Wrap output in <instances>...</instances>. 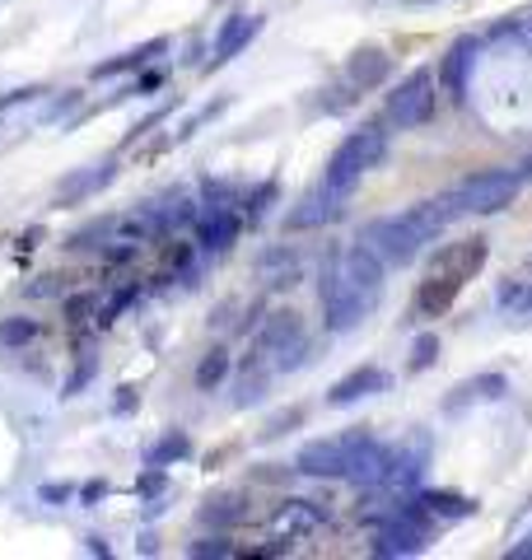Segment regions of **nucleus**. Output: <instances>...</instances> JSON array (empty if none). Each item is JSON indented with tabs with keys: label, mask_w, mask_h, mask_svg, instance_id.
Here are the masks:
<instances>
[{
	"label": "nucleus",
	"mask_w": 532,
	"mask_h": 560,
	"mask_svg": "<svg viewBox=\"0 0 532 560\" xmlns=\"http://www.w3.org/2000/svg\"><path fill=\"white\" fill-rule=\"evenodd\" d=\"M317 294H323V318H327V331H350L360 327L369 313H374V294H365L355 280L342 271V261H327L323 267V285H317Z\"/></svg>",
	"instance_id": "7ed1b4c3"
},
{
	"label": "nucleus",
	"mask_w": 532,
	"mask_h": 560,
	"mask_svg": "<svg viewBox=\"0 0 532 560\" xmlns=\"http://www.w3.org/2000/svg\"><path fill=\"white\" fill-rule=\"evenodd\" d=\"M435 360H439V337L435 331H420L416 346H412V374H425Z\"/></svg>",
	"instance_id": "aec40b11"
},
{
	"label": "nucleus",
	"mask_w": 532,
	"mask_h": 560,
	"mask_svg": "<svg viewBox=\"0 0 532 560\" xmlns=\"http://www.w3.org/2000/svg\"><path fill=\"white\" fill-rule=\"evenodd\" d=\"M28 331H33L28 323H5V327H0V337H5V341H24Z\"/></svg>",
	"instance_id": "a878e982"
},
{
	"label": "nucleus",
	"mask_w": 532,
	"mask_h": 560,
	"mask_svg": "<svg viewBox=\"0 0 532 560\" xmlns=\"http://www.w3.org/2000/svg\"><path fill=\"white\" fill-rule=\"evenodd\" d=\"M262 388H266V378H262V374H257V378H247L243 388H239V407H247V401H257V397H262Z\"/></svg>",
	"instance_id": "b1692460"
},
{
	"label": "nucleus",
	"mask_w": 532,
	"mask_h": 560,
	"mask_svg": "<svg viewBox=\"0 0 532 560\" xmlns=\"http://www.w3.org/2000/svg\"><path fill=\"white\" fill-rule=\"evenodd\" d=\"M257 33H262V14H234V20H224L220 38H216V66L229 61V57H239V51L253 43Z\"/></svg>",
	"instance_id": "dca6fc26"
},
{
	"label": "nucleus",
	"mask_w": 532,
	"mask_h": 560,
	"mask_svg": "<svg viewBox=\"0 0 532 560\" xmlns=\"http://www.w3.org/2000/svg\"><path fill=\"white\" fill-rule=\"evenodd\" d=\"M229 374V350H210L197 370V388H216V383Z\"/></svg>",
	"instance_id": "6ab92c4d"
},
{
	"label": "nucleus",
	"mask_w": 532,
	"mask_h": 560,
	"mask_svg": "<svg viewBox=\"0 0 532 560\" xmlns=\"http://www.w3.org/2000/svg\"><path fill=\"white\" fill-rule=\"evenodd\" d=\"M388 378L379 364H360V370H350L346 378H336L332 383V393H327V401L332 407H350V401H365V397H374V393H388Z\"/></svg>",
	"instance_id": "1a4fd4ad"
},
{
	"label": "nucleus",
	"mask_w": 532,
	"mask_h": 560,
	"mask_svg": "<svg viewBox=\"0 0 532 560\" xmlns=\"http://www.w3.org/2000/svg\"><path fill=\"white\" fill-rule=\"evenodd\" d=\"M463 285H467V280H458L449 271H430L420 280V290H416V313H420V318H443V313L453 308L458 294H463Z\"/></svg>",
	"instance_id": "6e6552de"
},
{
	"label": "nucleus",
	"mask_w": 532,
	"mask_h": 560,
	"mask_svg": "<svg viewBox=\"0 0 532 560\" xmlns=\"http://www.w3.org/2000/svg\"><path fill=\"white\" fill-rule=\"evenodd\" d=\"M420 510L430 514L435 523H458V518H472L482 504L467 500V495H458V490H420Z\"/></svg>",
	"instance_id": "4468645a"
},
{
	"label": "nucleus",
	"mask_w": 532,
	"mask_h": 560,
	"mask_svg": "<svg viewBox=\"0 0 532 560\" xmlns=\"http://www.w3.org/2000/svg\"><path fill=\"white\" fill-rule=\"evenodd\" d=\"M505 393H509V378H505V374H476V378L458 383V388L449 393V401H443V411L458 416V411L467 407V401H500Z\"/></svg>",
	"instance_id": "ddd939ff"
},
{
	"label": "nucleus",
	"mask_w": 532,
	"mask_h": 560,
	"mask_svg": "<svg viewBox=\"0 0 532 560\" xmlns=\"http://www.w3.org/2000/svg\"><path fill=\"white\" fill-rule=\"evenodd\" d=\"M383 154H388V131L379 127V121H369V127H360V131H350L342 145L332 150V160H327V168H323V191H332L336 201H346L355 187H360V178L369 168H379L383 164Z\"/></svg>",
	"instance_id": "f257e3e1"
},
{
	"label": "nucleus",
	"mask_w": 532,
	"mask_h": 560,
	"mask_svg": "<svg viewBox=\"0 0 532 560\" xmlns=\"http://www.w3.org/2000/svg\"><path fill=\"white\" fill-rule=\"evenodd\" d=\"M513 313H523V318H532V285L523 290V300H519V308H513Z\"/></svg>",
	"instance_id": "bb28decb"
},
{
	"label": "nucleus",
	"mask_w": 532,
	"mask_h": 560,
	"mask_svg": "<svg viewBox=\"0 0 532 560\" xmlns=\"http://www.w3.org/2000/svg\"><path fill=\"white\" fill-rule=\"evenodd\" d=\"M505 556H509V560H532V533H528V537H519V541H513V547H509Z\"/></svg>",
	"instance_id": "393cba45"
},
{
	"label": "nucleus",
	"mask_w": 532,
	"mask_h": 560,
	"mask_svg": "<svg viewBox=\"0 0 532 560\" xmlns=\"http://www.w3.org/2000/svg\"><path fill=\"white\" fill-rule=\"evenodd\" d=\"M257 346L266 350V355H280V370H294L299 360H304V323H299V313H271L266 318V327H262V337H257Z\"/></svg>",
	"instance_id": "0eeeda50"
},
{
	"label": "nucleus",
	"mask_w": 532,
	"mask_h": 560,
	"mask_svg": "<svg viewBox=\"0 0 532 560\" xmlns=\"http://www.w3.org/2000/svg\"><path fill=\"white\" fill-rule=\"evenodd\" d=\"M519 168H482V173H472V178H463L453 191H449V201L458 210V220H467V215H500V210L513 206V197H519Z\"/></svg>",
	"instance_id": "f03ea898"
},
{
	"label": "nucleus",
	"mask_w": 532,
	"mask_h": 560,
	"mask_svg": "<svg viewBox=\"0 0 532 560\" xmlns=\"http://www.w3.org/2000/svg\"><path fill=\"white\" fill-rule=\"evenodd\" d=\"M360 243L383 257V267H412L430 238H425V234L416 230V220L402 210V215H379V220H369L365 230H360Z\"/></svg>",
	"instance_id": "20e7f679"
},
{
	"label": "nucleus",
	"mask_w": 532,
	"mask_h": 560,
	"mask_svg": "<svg viewBox=\"0 0 532 560\" xmlns=\"http://www.w3.org/2000/svg\"><path fill=\"white\" fill-rule=\"evenodd\" d=\"M154 51H164V43H146V47H136V51H127L122 61H108V66H99V75H117V70H131V66H146Z\"/></svg>",
	"instance_id": "412c9836"
},
{
	"label": "nucleus",
	"mask_w": 532,
	"mask_h": 560,
	"mask_svg": "<svg viewBox=\"0 0 532 560\" xmlns=\"http://www.w3.org/2000/svg\"><path fill=\"white\" fill-rule=\"evenodd\" d=\"M519 178H532V160H528V164H523V173H519Z\"/></svg>",
	"instance_id": "cd10ccee"
},
{
	"label": "nucleus",
	"mask_w": 532,
	"mask_h": 560,
	"mask_svg": "<svg viewBox=\"0 0 532 560\" xmlns=\"http://www.w3.org/2000/svg\"><path fill=\"white\" fill-rule=\"evenodd\" d=\"M476 57H482V43H476V38H458L449 51H443V61H439V84H443V90H449L453 98L467 94V75H472Z\"/></svg>",
	"instance_id": "9d476101"
},
{
	"label": "nucleus",
	"mask_w": 532,
	"mask_h": 560,
	"mask_svg": "<svg viewBox=\"0 0 532 560\" xmlns=\"http://www.w3.org/2000/svg\"><path fill=\"white\" fill-rule=\"evenodd\" d=\"M187 453H192V444H187V434H169V440H164V444H159V448H154V467H159V463H164V467H169L173 458H187Z\"/></svg>",
	"instance_id": "4be33fe9"
},
{
	"label": "nucleus",
	"mask_w": 532,
	"mask_h": 560,
	"mask_svg": "<svg viewBox=\"0 0 532 560\" xmlns=\"http://www.w3.org/2000/svg\"><path fill=\"white\" fill-rule=\"evenodd\" d=\"M369 440H374L369 430H350V434H336V440H313L299 448L294 467L304 471V477H350V467Z\"/></svg>",
	"instance_id": "39448f33"
},
{
	"label": "nucleus",
	"mask_w": 532,
	"mask_h": 560,
	"mask_svg": "<svg viewBox=\"0 0 532 560\" xmlns=\"http://www.w3.org/2000/svg\"><path fill=\"white\" fill-rule=\"evenodd\" d=\"M234 547H229L224 537H206V541H197V547H192V556H229Z\"/></svg>",
	"instance_id": "5701e85b"
},
{
	"label": "nucleus",
	"mask_w": 532,
	"mask_h": 560,
	"mask_svg": "<svg viewBox=\"0 0 532 560\" xmlns=\"http://www.w3.org/2000/svg\"><path fill=\"white\" fill-rule=\"evenodd\" d=\"M482 267H486V238H467V243H449V248L435 257L430 271H449L458 280H472Z\"/></svg>",
	"instance_id": "f8f14e48"
},
{
	"label": "nucleus",
	"mask_w": 532,
	"mask_h": 560,
	"mask_svg": "<svg viewBox=\"0 0 532 560\" xmlns=\"http://www.w3.org/2000/svg\"><path fill=\"white\" fill-rule=\"evenodd\" d=\"M439 108V80H435V70H412L393 94H388V121L402 131H416L425 127V121L435 117Z\"/></svg>",
	"instance_id": "423d86ee"
},
{
	"label": "nucleus",
	"mask_w": 532,
	"mask_h": 560,
	"mask_svg": "<svg viewBox=\"0 0 532 560\" xmlns=\"http://www.w3.org/2000/svg\"><path fill=\"white\" fill-rule=\"evenodd\" d=\"M346 75L355 90H379V84L393 75V57H388L383 47H355L346 61Z\"/></svg>",
	"instance_id": "9b49d317"
},
{
	"label": "nucleus",
	"mask_w": 532,
	"mask_h": 560,
	"mask_svg": "<svg viewBox=\"0 0 532 560\" xmlns=\"http://www.w3.org/2000/svg\"><path fill=\"white\" fill-rule=\"evenodd\" d=\"M234 238H239V215L234 210H224V206H210L201 215V248L224 253Z\"/></svg>",
	"instance_id": "f3484780"
},
{
	"label": "nucleus",
	"mask_w": 532,
	"mask_h": 560,
	"mask_svg": "<svg viewBox=\"0 0 532 560\" xmlns=\"http://www.w3.org/2000/svg\"><path fill=\"white\" fill-rule=\"evenodd\" d=\"M336 215H342V201H336L332 191L317 187V191H309V197L290 210L286 224H290V230H317V224H327V220H336Z\"/></svg>",
	"instance_id": "2eb2a0df"
},
{
	"label": "nucleus",
	"mask_w": 532,
	"mask_h": 560,
	"mask_svg": "<svg viewBox=\"0 0 532 560\" xmlns=\"http://www.w3.org/2000/svg\"><path fill=\"white\" fill-rule=\"evenodd\" d=\"M239 518H243V500L239 495H220V500H210L201 510L206 528H229V523H239Z\"/></svg>",
	"instance_id": "a211bd4d"
},
{
	"label": "nucleus",
	"mask_w": 532,
	"mask_h": 560,
	"mask_svg": "<svg viewBox=\"0 0 532 560\" xmlns=\"http://www.w3.org/2000/svg\"><path fill=\"white\" fill-rule=\"evenodd\" d=\"M528 33H532V20H528Z\"/></svg>",
	"instance_id": "c85d7f7f"
}]
</instances>
